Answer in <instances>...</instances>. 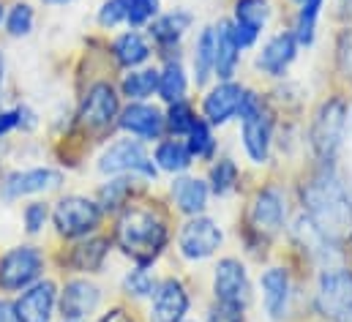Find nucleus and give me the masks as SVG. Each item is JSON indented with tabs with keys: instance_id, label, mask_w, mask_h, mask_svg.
I'll use <instances>...</instances> for the list:
<instances>
[{
	"instance_id": "f257e3e1",
	"label": "nucleus",
	"mask_w": 352,
	"mask_h": 322,
	"mask_svg": "<svg viewBox=\"0 0 352 322\" xmlns=\"http://www.w3.org/2000/svg\"><path fill=\"white\" fill-rule=\"evenodd\" d=\"M303 208L309 222L331 243H342L352 233V200L333 172L331 164H322L320 172L303 183Z\"/></svg>"
},
{
	"instance_id": "f03ea898",
	"label": "nucleus",
	"mask_w": 352,
	"mask_h": 322,
	"mask_svg": "<svg viewBox=\"0 0 352 322\" xmlns=\"http://www.w3.org/2000/svg\"><path fill=\"white\" fill-rule=\"evenodd\" d=\"M167 238H170L167 222L156 211H151V208L126 205L123 213L118 216L115 241L140 265H151L164 251Z\"/></svg>"
},
{
	"instance_id": "7ed1b4c3",
	"label": "nucleus",
	"mask_w": 352,
	"mask_h": 322,
	"mask_svg": "<svg viewBox=\"0 0 352 322\" xmlns=\"http://www.w3.org/2000/svg\"><path fill=\"white\" fill-rule=\"evenodd\" d=\"M44 254L36 246H14L0 254V290L19 292L33 287L44 273Z\"/></svg>"
},
{
	"instance_id": "20e7f679",
	"label": "nucleus",
	"mask_w": 352,
	"mask_h": 322,
	"mask_svg": "<svg viewBox=\"0 0 352 322\" xmlns=\"http://www.w3.org/2000/svg\"><path fill=\"white\" fill-rule=\"evenodd\" d=\"M344 126H347V107L342 98H331L317 109L311 123V145L322 164H333L344 140Z\"/></svg>"
},
{
	"instance_id": "39448f33",
	"label": "nucleus",
	"mask_w": 352,
	"mask_h": 322,
	"mask_svg": "<svg viewBox=\"0 0 352 322\" xmlns=\"http://www.w3.org/2000/svg\"><path fill=\"white\" fill-rule=\"evenodd\" d=\"M52 222H55L58 235L66 238V241L88 238V235L96 233V227L101 224V208H98V202H93L88 197L72 194V197H63L55 205Z\"/></svg>"
},
{
	"instance_id": "423d86ee",
	"label": "nucleus",
	"mask_w": 352,
	"mask_h": 322,
	"mask_svg": "<svg viewBox=\"0 0 352 322\" xmlns=\"http://www.w3.org/2000/svg\"><path fill=\"white\" fill-rule=\"evenodd\" d=\"M118 115H120L118 90L109 82H96L80 104V126L90 134H101L115 123Z\"/></svg>"
},
{
	"instance_id": "0eeeda50",
	"label": "nucleus",
	"mask_w": 352,
	"mask_h": 322,
	"mask_svg": "<svg viewBox=\"0 0 352 322\" xmlns=\"http://www.w3.org/2000/svg\"><path fill=\"white\" fill-rule=\"evenodd\" d=\"M98 169L104 175H137L140 172L145 178H156V167L148 159L140 140H120L109 145L98 161Z\"/></svg>"
},
{
	"instance_id": "6e6552de",
	"label": "nucleus",
	"mask_w": 352,
	"mask_h": 322,
	"mask_svg": "<svg viewBox=\"0 0 352 322\" xmlns=\"http://www.w3.org/2000/svg\"><path fill=\"white\" fill-rule=\"evenodd\" d=\"M177 246L186 259H208L221 246V230L213 219L191 216L177 235Z\"/></svg>"
},
{
	"instance_id": "1a4fd4ad",
	"label": "nucleus",
	"mask_w": 352,
	"mask_h": 322,
	"mask_svg": "<svg viewBox=\"0 0 352 322\" xmlns=\"http://www.w3.org/2000/svg\"><path fill=\"white\" fill-rule=\"evenodd\" d=\"M352 306V273L342 268H331L320 276L317 287V312L322 317L336 320L344 309Z\"/></svg>"
},
{
	"instance_id": "9d476101",
	"label": "nucleus",
	"mask_w": 352,
	"mask_h": 322,
	"mask_svg": "<svg viewBox=\"0 0 352 322\" xmlns=\"http://www.w3.org/2000/svg\"><path fill=\"white\" fill-rule=\"evenodd\" d=\"M213 292H216V301L232 303V306H241V309H246V303L252 301V287H249L246 268L235 257H224L216 265Z\"/></svg>"
},
{
	"instance_id": "9b49d317",
	"label": "nucleus",
	"mask_w": 352,
	"mask_h": 322,
	"mask_svg": "<svg viewBox=\"0 0 352 322\" xmlns=\"http://www.w3.org/2000/svg\"><path fill=\"white\" fill-rule=\"evenodd\" d=\"M55 306H58V287H55V281L38 279L33 287H28L16 298L14 312H16L19 322H52Z\"/></svg>"
},
{
	"instance_id": "f8f14e48",
	"label": "nucleus",
	"mask_w": 352,
	"mask_h": 322,
	"mask_svg": "<svg viewBox=\"0 0 352 322\" xmlns=\"http://www.w3.org/2000/svg\"><path fill=\"white\" fill-rule=\"evenodd\" d=\"M101 303V290L88 281V279H72L66 281V287L58 292V306H60V317L66 322H80L88 314H93Z\"/></svg>"
},
{
	"instance_id": "ddd939ff",
	"label": "nucleus",
	"mask_w": 352,
	"mask_h": 322,
	"mask_svg": "<svg viewBox=\"0 0 352 322\" xmlns=\"http://www.w3.org/2000/svg\"><path fill=\"white\" fill-rule=\"evenodd\" d=\"M60 180H63V175L58 169H50V167L22 169V172H11L0 183V194L6 200H19V197H28V194H41V191L58 189Z\"/></svg>"
},
{
	"instance_id": "4468645a",
	"label": "nucleus",
	"mask_w": 352,
	"mask_h": 322,
	"mask_svg": "<svg viewBox=\"0 0 352 322\" xmlns=\"http://www.w3.org/2000/svg\"><path fill=\"white\" fill-rule=\"evenodd\" d=\"M188 312V292L177 279H164L153 290L151 322H183Z\"/></svg>"
},
{
	"instance_id": "2eb2a0df",
	"label": "nucleus",
	"mask_w": 352,
	"mask_h": 322,
	"mask_svg": "<svg viewBox=\"0 0 352 322\" xmlns=\"http://www.w3.org/2000/svg\"><path fill=\"white\" fill-rule=\"evenodd\" d=\"M118 123L123 131L140 137V140H159L167 129L164 123V115L151 107V104H142V101H131L120 115H118Z\"/></svg>"
},
{
	"instance_id": "dca6fc26",
	"label": "nucleus",
	"mask_w": 352,
	"mask_h": 322,
	"mask_svg": "<svg viewBox=\"0 0 352 322\" xmlns=\"http://www.w3.org/2000/svg\"><path fill=\"white\" fill-rule=\"evenodd\" d=\"M287 208H284V194L276 186H267L257 194L254 205H252V224L257 233L263 235H276L284 224Z\"/></svg>"
},
{
	"instance_id": "f3484780",
	"label": "nucleus",
	"mask_w": 352,
	"mask_h": 322,
	"mask_svg": "<svg viewBox=\"0 0 352 322\" xmlns=\"http://www.w3.org/2000/svg\"><path fill=\"white\" fill-rule=\"evenodd\" d=\"M241 96H243V87L235 85V82H219L202 101V112H205V120L210 126H224L230 118L238 115V107H241Z\"/></svg>"
},
{
	"instance_id": "a211bd4d",
	"label": "nucleus",
	"mask_w": 352,
	"mask_h": 322,
	"mask_svg": "<svg viewBox=\"0 0 352 322\" xmlns=\"http://www.w3.org/2000/svg\"><path fill=\"white\" fill-rule=\"evenodd\" d=\"M265 19H267V0H238L235 6V19L232 25V36L238 41V47H252L263 30Z\"/></svg>"
},
{
	"instance_id": "6ab92c4d",
	"label": "nucleus",
	"mask_w": 352,
	"mask_h": 322,
	"mask_svg": "<svg viewBox=\"0 0 352 322\" xmlns=\"http://www.w3.org/2000/svg\"><path fill=\"white\" fill-rule=\"evenodd\" d=\"M295 55H298L295 36L292 33H278L265 44L263 52L257 55V69H263L265 74H270V77H281L289 69V63L295 61Z\"/></svg>"
},
{
	"instance_id": "aec40b11",
	"label": "nucleus",
	"mask_w": 352,
	"mask_h": 322,
	"mask_svg": "<svg viewBox=\"0 0 352 322\" xmlns=\"http://www.w3.org/2000/svg\"><path fill=\"white\" fill-rule=\"evenodd\" d=\"M263 301L265 312L273 322L284 320L289 309V276L284 268H270L263 276Z\"/></svg>"
},
{
	"instance_id": "412c9836",
	"label": "nucleus",
	"mask_w": 352,
	"mask_h": 322,
	"mask_svg": "<svg viewBox=\"0 0 352 322\" xmlns=\"http://www.w3.org/2000/svg\"><path fill=\"white\" fill-rule=\"evenodd\" d=\"M241 120H243V145H246V153L252 156V161L265 164L267 153H270V118L265 115L263 109H257L254 115H246Z\"/></svg>"
},
{
	"instance_id": "4be33fe9",
	"label": "nucleus",
	"mask_w": 352,
	"mask_h": 322,
	"mask_svg": "<svg viewBox=\"0 0 352 322\" xmlns=\"http://www.w3.org/2000/svg\"><path fill=\"white\" fill-rule=\"evenodd\" d=\"M238 61H241V47L232 36V25L221 22L219 30H216V66H213L216 77L221 82H232Z\"/></svg>"
},
{
	"instance_id": "5701e85b",
	"label": "nucleus",
	"mask_w": 352,
	"mask_h": 322,
	"mask_svg": "<svg viewBox=\"0 0 352 322\" xmlns=\"http://www.w3.org/2000/svg\"><path fill=\"white\" fill-rule=\"evenodd\" d=\"M109 254V238H88V241L77 243L69 254V268L80 270V273H98L104 259Z\"/></svg>"
},
{
	"instance_id": "b1692460",
	"label": "nucleus",
	"mask_w": 352,
	"mask_h": 322,
	"mask_svg": "<svg viewBox=\"0 0 352 322\" xmlns=\"http://www.w3.org/2000/svg\"><path fill=\"white\" fill-rule=\"evenodd\" d=\"M173 197H175L180 213L199 216L208 205V186L199 178H177L173 183Z\"/></svg>"
},
{
	"instance_id": "393cba45",
	"label": "nucleus",
	"mask_w": 352,
	"mask_h": 322,
	"mask_svg": "<svg viewBox=\"0 0 352 322\" xmlns=\"http://www.w3.org/2000/svg\"><path fill=\"white\" fill-rule=\"evenodd\" d=\"M188 28H191V14L188 11H173V14H164V17L151 22V36L159 47L170 50L183 39V33Z\"/></svg>"
},
{
	"instance_id": "a878e982",
	"label": "nucleus",
	"mask_w": 352,
	"mask_h": 322,
	"mask_svg": "<svg viewBox=\"0 0 352 322\" xmlns=\"http://www.w3.org/2000/svg\"><path fill=\"white\" fill-rule=\"evenodd\" d=\"M112 55H115V61H118L123 69H137L140 63H145V61L151 58V44H148L140 33L131 30V33H123V36L115 39Z\"/></svg>"
},
{
	"instance_id": "bb28decb",
	"label": "nucleus",
	"mask_w": 352,
	"mask_h": 322,
	"mask_svg": "<svg viewBox=\"0 0 352 322\" xmlns=\"http://www.w3.org/2000/svg\"><path fill=\"white\" fill-rule=\"evenodd\" d=\"M213 66H216V28H205L199 41H197V50H194V77H197V85L208 82Z\"/></svg>"
},
{
	"instance_id": "cd10ccee",
	"label": "nucleus",
	"mask_w": 352,
	"mask_h": 322,
	"mask_svg": "<svg viewBox=\"0 0 352 322\" xmlns=\"http://www.w3.org/2000/svg\"><path fill=\"white\" fill-rule=\"evenodd\" d=\"M120 90L126 98L131 101H145L148 96H153L159 90V72L156 69H142V72H131L120 82Z\"/></svg>"
},
{
	"instance_id": "c85d7f7f",
	"label": "nucleus",
	"mask_w": 352,
	"mask_h": 322,
	"mask_svg": "<svg viewBox=\"0 0 352 322\" xmlns=\"http://www.w3.org/2000/svg\"><path fill=\"white\" fill-rule=\"evenodd\" d=\"M156 164L164 169V172H186L191 167V153L186 148V142H177V140H167L156 148Z\"/></svg>"
},
{
	"instance_id": "c756f323",
	"label": "nucleus",
	"mask_w": 352,
	"mask_h": 322,
	"mask_svg": "<svg viewBox=\"0 0 352 322\" xmlns=\"http://www.w3.org/2000/svg\"><path fill=\"white\" fill-rule=\"evenodd\" d=\"M164 101H170V104H175V101H183V96H186V74H183V66L175 63V61H170L167 66H164V72L159 74V90H156Z\"/></svg>"
},
{
	"instance_id": "7c9ffc66",
	"label": "nucleus",
	"mask_w": 352,
	"mask_h": 322,
	"mask_svg": "<svg viewBox=\"0 0 352 322\" xmlns=\"http://www.w3.org/2000/svg\"><path fill=\"white\" fill-rule=\"evenodd\" d=\"M186 148H188V153H191V159H213V153H216V140H213V134H210V123L208 120H194V126H191V131H188V142H186Z\"/></svg>"
},
{
	"instance_id": "2f4dec72",
	"label": "nucleus",
	"mask_w": 352,
	"mask_h": 322,
	"mask_svg": "<svg viewBox=\"0 0 352 322\" xmlns=\"http://www.w3.org/2000/svg\"><path fill=\"white\" fill-rule=\"evenodd\" d=\"M33 22H36V14H33V6H28V3H16L6 14V30L11 39L28 36L33 30Z\"/></svg>"
},
{
	"instance_id": "473e14b6",
	"label": "nucleus",
	"mask_w": 352,
	"mask_h": 322,
	"mask_svg": "<svg viewBox=\"0 0 352 322\" xmlns=\"http://www.w3.org/2000/svg\"><path fill=\"white\" fill-rule=\"evenodd\" d=\"M235 183H238V167H235V161L230 159L216 161L213 169H210V186H213V191L219 197H224V194H230L235 189Z\"/></svg>"
},
{
	"instance_id": "72a5a7b5",
	"label": "nucleus",
	"mask_w": 352,
	"mask_h": 322,
	"mask_svg": "<svg viewBox=\"0 0 352 322\" xmlns=\"http://www.w3.org/2000/svg\"><path fill=\"white\" fill-rule=\"evenodd\" d=\"M123 290H126L131 298H145V295H153L156 281H153V276L145 270V265H140V268L129 270V276L123 279Z\"/></svg>"
},
{
	"instance_id": "f704fd0d",
	"label": "nucleus",
	"mask_w": 352,
	"mask_h": 322,
	"mask_svg": "<svg viewBox=\"0 0 352 322\" xmlns=\"http://www.w3.org/2000/svg\"><path fill=\"white\" fill-rule=\"evenodd\" d=\"M194 120H197V115H194V109H191L186 101L170 104V112H167V118H164V123H167V129H170L173 134H188L191 126H194Z\"/></svg>"
},
{
	"instance_id": "c9c22d12",
	"label": "nucleus",
	"mask_w": 352,
	"mask_h": 322,
	"mask_svg": "<svg viewBox=\"0 0 352 322\" xmlns=\"http://www.w3.org/2000/svg\"><path fill=\"white\" fill-rule=\"evenodd\" d=\"M129 189H131V180H129V178H120V180L107 183V186L98 191V200H101L98 208H104V211H118L120 205H126L123 200H126Z\"/></svg>"
},
{
	"instance_id": "e433bc0d",
	"label": "nucleus",
	"mask_w": 352,
	"mask_h": 322,
	"mask_svg": "<svg viewBox=\"0 0 352 322\" xmlns=\"http://www.w3.org/2000/svg\"><path fill=\"white\" fill-rule=\"evenodd\" d=\"M129 6V25H145L159 14V0H126Z\"/></svg>"
},
{
	"instance_id": "4c0bfd02",
	"label": "nucleus",
	"mask_w": 352,
	"mask_h": 322,
	"mask_svg": "<svg viewBox=\"0 0 352 322\" xmlns=\"http://www.w3.org/2000/svg\"><path fill=\"white\" fill-rule=\"evenodd\" d=\"M129 19V6H126V0H107L104 6H101V11H98V22L104 25V28H115V25H120V22H126Z\"/></svg>"
},
{
	"instance_id": "58836bf2",
	"label": "nucleus",
	"mask_w": 352,
	"mask_h": 322,
	"mask_svg": "<svg viewBox=\"0 0 352 322\" xmlns=\"http://www.w3.org/2000/svg\"><path fill=\"white\" fill-rule=\"evenodd\" d=\"M22 219H25V230H28L30 235H38V233L44 230L47 219H50V208H47L44 202H30V205L25 208Z\"/></svg>"
},
{
	"instance_id": "ea45409f",
	"label": "nucleus",
	"mask_w": 352,
	"mask_h": 322,
	"mask_svg": "<svg viewBox=\"0 0 352 322\" xmlns=\"http://www.w3.org/2000/svg\"><path fill=\"white\" fill-rule=\"evenodd\" d=\"M208 322H243V309L219 301V303L208 312Z\"/></svg>"
},
{
	"instance_id": "a19ab883",
	"label": "nucleus",
	"mask_w": 352,
	"mask_h": 322,
	"mask_svg": "<svg viewBox=\"0 0 352 322\" xmlns=\"http://www.w3.org/2000/svg\"><path fill=\"white\" fill-rule=\"evenodd\" d=\"M11 129H19V107L0 112V137H6Z\"/></svg>"
},
{
	"instance_id": "79ce46f5",
	"label": "nucleus",
	"mask_w": 352,
	"mask_h": 322,
	"mask_svg": "<svg viewBox=\"0 0 352 322\" xmlns=\"http://www.w3.org/2000/svg\"><path fill=\"white\" fill-rule=\"evenodd\" d=\"M96 322H134V317H131L123 306H115V309H109L107 314H101Z\"/></svg>"
},
{
	"instance_id": "37998d69",
	"label": "nucleus",
	"mask_w": 352,
	"mask_h": 322,
	"mask_svg": "<svg viewBox=\"0 0 352 322\" xmlns=\"http://www.w3.org/2000/svg\"><path fill=\"white\" fill-rule=\"evenodd\" d=\"M0 322H19L16 312H14V303L0 301Z\"/></svg>"
},
{
	"instance_id": "c03bdc74",
	"label": "nucleus",
	"mask_w": 352,
	"mask_h": 322,
	"mask_svg": "<svg viewBox=\"0 0 352 322\" xmlns=\"http://www.w3.org/2000/svg\"><path fill=\"white\" fill-rule=\"evenodd\" d=\"M336 322H352V306H350V309H344V312L336 317Z\"/></svg>"
},
{
	"instance_id": "a18cd8bd",
	"label": "nucleus",
	"mask_w": 352,
	"mask_h": 322,
	"mask_svg": "<svg viewBox=\"0 0 352 322\" xmlns=\"http://www.w3.org/2000/svg\"><path fill=\"white\" fill-rule=\"evenodd\" d=\"M344 63H347V69L352 72V44H350V50L344 52Z\"/></svg>"
},
{
	"instance_id": "49530a36",
	"label": "nucleus",
	"mask_w": 352,
	"mask_h": 322,
	"mask_svg": "<svg viewBox=\"0 0 352 322\" xmlns=\"http://www.w3.org/2000/svg\"><path fill=\"white\" fill-rule=\"evenodd\" d=\"M44 3H55V6H60V3H72V0H44Z\"/></svg>"
},
{
	"instance_id": "de8ad7c7",
	"label": "nucleus",
	"mask_w": 352,
	"mask_h": 322,
	"mask_svg": "<svg viewBox=\"0 0 352 322\" xmlns=\"http://www.w3.org/2000/svg\"><path fill=\"white\" fill-rule=\"evenodd\" d=\"M6 19V8H3V3H0V22Z\"/></svg>"
},
{
	"instance_id": "09e8293b",
	"label": "nucleus",
	"mask_w": 352,
	"mask_h": 322,
	"mask_svg": "<svg viewBox=\"0 0 352 322\" xmlns=\"http://www.w3.org/2000/svg\"><path fill=\"white\" fill-rule=\"evenodd\" d=\"M295 3H303V0H295Z\"/></svg>"
}]
</instances>
